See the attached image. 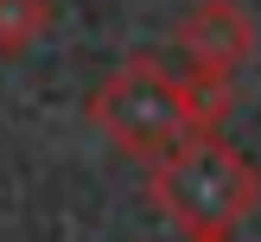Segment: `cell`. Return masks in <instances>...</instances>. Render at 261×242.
<instances>
[{
	"label": "cell",
	"instance_id": "cell-1",
	"mask_svg": "<svg viewBox=\"0 0 261 242\" xmlns=\"http://www.w3.org/2000/svg\"><path fill=\"white\" fill-rule=\"evenodd\" d=\"M236 109V89L211 76H172L160 58H121L89 89V121L127 153V159H160L191 134H217Z\"/></svg>",
	"mask_w": 261,
	"mask_h": 242
},
{
	"label": "cell",
	"instance_id": "cell-2",
	"mask_svg": "<svg viewBox=\"0 0 261 242\" xmlns=\"http://www.w3.org/2000/svg\"><path fill=\"white\" fill-rule=\"evenodd\" d=\"M147 191L178 229H236L261 210V166L223 134H191L147 159Z\"/></svg>",
	"mask_w": 261,
	"mask_h": 242
},
{
	"label": "cell",
	"instance_id": "cell-3",
	"mask_svg": "<svg viewBox=\"0 0 261 242\" xmlns=\"http://www.w3.org/2000/svg\"><path fill=\"white\" fill-rule=\"evenodd\" d=\"M172 45L185 51L191 76H211V83H229L242 64L255 58V25L236 0H198L191 13H178Z\"/></svg>",
	"mask_w": 261,
	"mask_h": 242
},
{
	"label": "cell",
	"instance_id": "cell-4",
	"mask_svg": "<svg viewBox=\"0 0 261 242\" xmlns=\"http://www.w3.org/2000/svg\"><path fill=\"white\" fill-rule=\"evenodd\" d=\"M51 32V0H0V58H25Z\"/></svg>",
	"mask_w": 261,
	"mask_h": 242
},
{
	"label": "cell",
	"instance_id": "cell-5",
	"mask_svg": "<svg viewBox=\"0 0 261 242\" xmlns=\"http://www.w3.org/2000/svg\"><path fill=\"white\" fill-rule=\"evenodd\" d=\"M185 242H236V229H185Z\"/></svg>",
	"mask_w": 261,
	"mask_h": 242
}]
</instances>
